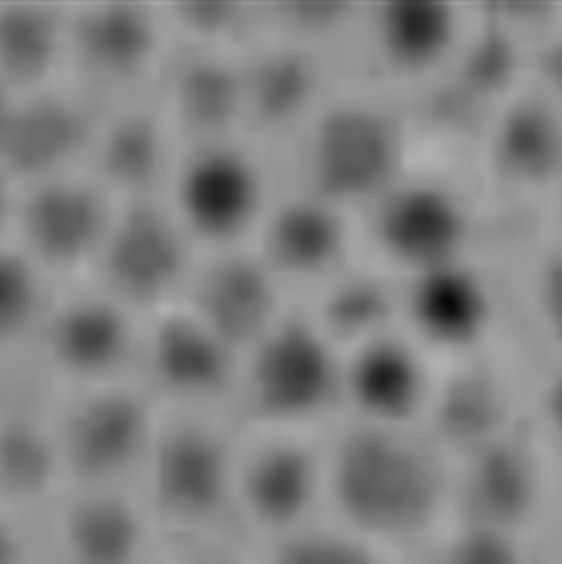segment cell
I'll list each match as a JSON object with an SVG mask.
<instances>
[{
  "label": "cell",
  "mask_w": 562,
  "mask_h": 564,
  "mask_svg": "<svg viewBox=\"0 0 562 564\" xmlns=\"http://www.w3.org/2000/svg\"><path fill=\"white\" fill-rule=\"evenodd\" d=\"M536 303L543 330L562 349V250L539 264Z\"/></svg>",
  "instance_id": "28"
},
{
  "label": "cell",
  "mask_w": 562,
  "mask_h": 564,
  "mask_svg": "<svg viewBox=\"0 0 562 564\" xmlns=\"http://www.w3.org/2000/svg\"><path fill=\"white\" fill-rule=\"evenodd\" d=\"M239 356L176 303L142 319L133 379L163 411L230 412Z\"/></svg>",
  "instance_id": "12"
},
{
  "label": "cell",
  "mask_w": 562,
  "mask_h": 564,
  "mask_svg": "<svg viewBox=\"0 0 562 564\" xmlns=\"http://www.w3.org/2000/svg\"><path fill=\"white\" fill-rule=\"evenodd\" d=\"M529 535L453 518L421 552L425 564H541Z\"/></svg>",
  "instance_id": "27"
},
{
  "label": "cell",
  "mask_w": 562,
  "mask_h": 564,
  "mask_svg": "<svg viewBox=\"0 0 562 564\" xmlns=\"http://www.w3.org/2000/svg\"><path fill=\"white\" fill-rule=\"evenodd\" d=\"M432 389L423 359L402 336L387 330L343 351V404L356 406V421L414 427Z\"/></svg>",
  "instance_id": "20"
},
{
  "label": "cell",
  "mask_w": 562,
  "mask_h": 564,
  "mask_svg": "<svg viewBox=\"0 0 562 564\" xmlns=\"http://www.w3.org/2000/svg\"><path fill=\"white\" fill-rule=\"evenodd\" d=\"M47 513L60 529L57 564L153 563V538L165 541L133 488H64Z\"/></svg>",
  "instance_id": "18"
},
{
  "label": "cell",
  "mask_w": 562,
  "mask_h": 564,
  "mask_svg": "<svg viewBox=\"0 0 562 564\" xmlns=\"http://www.w3.org/2000/svg\"><path fill=\"white\" fill-rule=\"evenodd\" d=\"M375 220L381 250L410 275L465 258L467 207L437 180H398L379 197Z\"/></svg>",
  "instance_id": "19"
},
{
  "label": "cell",
  "mask_w": 562,
  "mask_h": 564,
  "mask_svg": "<svg viewBox=\"0 0 562 564\" xmlns=\"http://www.w3.org/2000/svg\"><path fill=\"white\" fill-rule=\"evenodd\" d=\"M543 564H562V552L554 561H543Z\"/></svg>",
  "instance_id": "34"
},
{
  "label": "cell",
  "mask_w": 562,
  "mask_h": 564,
  "mask_svg": "<svg viewBox=\"0 0 562 564\" xmlns=\"http://www.w3.org/2000/svg\"><path fill=\"white\" fill-rule=\"evenodd\" d=\"M66 83L98 108L153 96L174 32L165 2H66Z\"/></svg>",
  "instance_id": "6"
},
{
  "label": "cell",
  "mask_w": 562,
  "mask_h": 564,
  "mask_svg": "<svg viewBox=\"0 0 562 564\" xmlns=\"http://www.w3.org/2000/svg\"><path fill=\"white\" fill-rule=\"evenodd\" d=\"M404 307L414 340L446 351H467L490 326L493 296L485 278L460 258L410 275Z\"/></svg>",
  "instance_id": "21"
},
{
  "label": "cell",
  "mask_w": 562,
  "mask_h": 564,
  "mask_svg": "<svg viewBox=\"0 0 562 564\" xmlns=\"http://www.w3.org/2000/svg\"><path fill=\"white\" fill-rule=\"evenodd\" d=\"M66 2H0V85L24 96L66 80Z\"/></svg>",
  "instance_id": "22"
},
{
  "label": "cell",
  "mask_w": 562,
  "mask_h": 564,
  "mask_svg": "<svg viewBox=\"0 0 562 564\" xmlns=\"http://www.w3.org/2000/svg\"><path fill=\"white\" fill-rule=\"evenodd\" d=\"M545 389H548L543 395L545 421L554 427L556 436L562 440V372Z\"/></svg>",
  "instance_id": "32"
},
{
  "label": "cell",
  "mask_w": 562,
  "mask_h": 564,
  "mask_svg": "<svg viewBox=\"0 0 562 564\" xmlns=\"http://www.w3.org/2000/svg\"><path fill=\"white\" fill-rule=\"evenodd\" d=\"M15 98H18V94H13V91H9L7 87L0 85V147H2V138H4V131H7V123H9Z\"/></svg>",
  "instance_id": "33"
},
{
  "label": "cell",
  "mask_w": 562,
  "mask_h": 564,
  "mask_svg": "<svg viewBox=\"0 0 562 564\" xmlns=\"http://www.w3.org/2000/svg\"><path fill=\"white\" fill-rule=\"evenodd\" d=\"M55 288L13 239L0 241V366L26 361Z\"/></svg>",
  "instance_id": "23"
},
{
  "label": "cell",
  "mask_w": 562,
  "mask_h": 564,
  "mask_svg": "<svg viewBox=\"0 0 562 564\" xmlns=\"http://www.w3.org/2000/svg\"><path fill=\"white\" fill-rule=\"evenodd\" d=\"M119 199L85 167L20 182L11 239L57 285L89 280Z\"/></svg>",
  "instance_id": "11"
},
{
  "label": "cell",
  "mask_w": 562,
  "mask_h": 564,
  "mask_svg": "<svg viewBox=\"0 0 562 564\" xmlns=\"http://www.w3.org/2000/svg\"><path fill=\"white\" fill-rule=\"evenodd\" d=\"M283 182L334 206L379 199L402 178V133L381 106L328 96L278 151Z\"/></svg>",
  "instance_id": "5"
},
{
  "label": "cell",
  "mask_w": 562,
  "mask_h": 564,
  "mask_svg": "<svg viewBox=\"0 0 562 564\" xmlns=\"http://www.w3.org/2000/svg\"><path fill=\"white\" fill-rule=\"evenodd\" d=\"M349 237L347 209L283 182L252 248L299 303L347 267Z\"/></svg>",
  "instance_id": "13"
},
{
  "label": "cell",
  "mask_w": 562,
  "mask_h": 564,
  "mask_svg": "<svg viewBox=\"0 0 562 564\" xmlns=\"http://www.w3.org/2000/svg\"><path fill=\"white\" fill-rule=\"evenodd\" d=\"M142 319L91 280L57 285L26 364L52 391L133 379Z\"/></svg>",
  "instance_id": "9"
},
{
  "label": "cell",
  "mask_w": 562,
  "mask_h": 564,
  "mask_svg": "<svg viewBox=\"0 0 562 564\" xmlns=\"http://www.w3.org/2000/svg\"><path fill=\"white\" fill-rule=\"evenodd\" d=\"M241 440L225 411H163L136 492L170 543L235 535L233 492Z\"/></svg>",
  "instance_id": "2"
},
{
  "label": "cell",
  "mask_w": 562,
  "mask_h": 564,
  "mask_svg": "<svg viewBox=\"0 0 562 564\" xmlns=\"http://www.w3.org/2000/svg\"><path fill=\"white\" fill-rule=\"evenodd\" d=\"M53 442L66 488H133L161 409L136 379L52 391Z\"/></svg>",
  "instance_id": "7"
},
{
  "label": "cell",
  "mask_w": 562,
  "mask_h": 564,
  "mask_svg": "<svg viewBox=\"0 0 562 564\" xmlns=\"http://www.w3.org/2000/svg\"><path fill=\"white\" fill-rule=\"evenodd\" d=\"M324 457L326 520L404 561L455 516V471L417 427L349 421L326 432Z\"/></svg>",
  "instance_id": "1"
},
{
  "label": "cell",
  "mask_w": 562,
  "mask_h": 564,
  "mask_svg": "<svg viewBox=\"0 0 562 564\" xmlns=\"http://www.w3.org/2000/svg\"><path fill=\"white\" fill-rule=\"evenodd\" d=\"M241 53L193 45L174 36L153 100L182 144L248 135Z\"/></svg>",
  "instance_id": "15"
},
{
  "label": "cell",
  "mask_w": 562,
  "mask_h": 564,
  "mask_svg": "<svg viewBox=\"0 0 562 564\" xmlns=\"http://www.w3.org/2000/svg\"><path fill=\"white\" fill-rule=\"evenodd\" d=\"M182 142L151 98L104 106L85 170L119 202L161 197Z\"/></svg>",
  "instance_id": "16"
},
{
  "label": "cell",
  "mask_w": 562,
  "mask_h": 564,
  "mask_svg": "<svg viewBox=\"0 0 562 564\" xmlns=\"http://www.w3.org/2000/svg\"><path fill=\"white\" fill-rule=\"evenodd\" d=\"M324 436L241 425L233 492L237 538L262 547L326 518Z\"/></svg>",
  "instance_id": "8"
},
{
  "label": "cell",
  "mask_w": 562,
  "mask_h": 564,
  "mask_svg": "<svg viewBox=\"0 0 562 564\" xmlns=\"http://www.w3.org/2000/svg\"><path fill=\"white\" fill-rule=\"evenodd\" d=\"M256 564H407L404 558L320 520L288 538L255 547Z\"/></svg>",
  "instance_id": "26"
},
{
  "label": "cell",
  "mask_w": 562,
  "mask_h": 564,
  "mask_svg": "<svg viewBox=\"0 0 562 564\" xmlns=\"http://www.w3.org/2000/svg\"><path fill=\"white\" fill-rule=\"evenodd\" d=\"M15 524L18 516L0 503V564H28Z\"/></svg>",
  "instance_id": "30"
},
{
  "label": "cell",
  "mask_w": 562,
  "mask_h": 564,
  "mask_svg": "<svg viewBox=\"0 0 562 564\" xmlns=\"http://www.w3.org/2000/svg\"><path fill=\"white\" fill-rule=\"evenodd\" d=\"M281 176L278 154L239 133L182 144L161 193L199 250L250 246Z\"/></svg>",
  "instance_id": "4"
},
{
  "label": "cell",
  "mask_w": 562,
  "mask_h": 564,
  "mask_svg": "<svg viewBox=\"0 0 562 564\" xmlns=\"http://www.w3.org/2000/svg\"><path fill=\"white\" fill-rule=\"evenodd\" d=\"M98 110L66 80L18 96L2 138L0 163L20 182L85 167Z\"/></svg>",
  "instance_id": "17"
},
{
  "label": "cell",
  "mask_w": 562,
  "mask_h": 564,
  "mask_svg": "<svg viewBox=\"0 0 562 564\" xmlns=\"http://www.w3.org/2000/svg\"><path fill=\"white\" fill-rule=\"evenodd\" d=\"M495 151L510 176L543 178L562 163L561 126L541 104H514L499 128Z\"/></svg>",
  "instance_id": "25"
},
{
  "label": "cell",
  "mask_w": 562,
  "mask_h": 564,
  "mask_svg": "<svg viewBox=\"0 0 562 564\" xmlns=\"http://www.w3.org/2000/svg\"><path fill=\"white\" fill-rule=\"evenodd\" d=\"M20 195V180L15 178L2 163H0V241L11 239L15 207Z\"/></svg>",
  "instance_id": "31"
},
{
  "label": "cell",
  "mask_w": 562,
  "mask_h": 564,
  "mask_svg": "<svg viewBox=\"0 0 562 564\" xmlns=\"http://www.w3.org/2000/svg\"><path fill=\"white\" fill-rule=\"evenodd\" d=\"M343 404V351L294 303L239 356L233 416L244 427L326 434Z\"/></svg>",
  "instance_id": "3"
},
{
  "label": "cell",
  "mask_w": 562,
  "mask_h": 564,
  "mask_svg": "<svg viewBox=\"0 0 562 564\" xmlns=\"http://www.w3.org/2000/svg\"><path fill=\"white\" fill-rule=\"evenodd\" d=\"M460 20L442 0H391L377 18L379 47L407 70L434 66L453 50Z\"/></svg>",
  "instance_id": "24"
},
{
  "label": "cell",
  "mask_w": 562,
  "mask_h": 564,
  "mask_svg": "<svg viewBox=\"0 0 562 564\" xmlns=\"http://www.w3.org/2000/svg\"><path fill=\"white\" fill-rule=\"evenodd\" d=\"M199 254L163 197L119 202L89 280L147 317L182 301Z\"/></svg>",
  "instance_id": "10"
},
{
  "label": "cell",
  "mask_w": 562,
  "mask_h": 564,
  "mask_svg": "<svg viewBox=\"0 0 562 564\" xmlns=\"http://www.w3.org/2000/svg\"><path fill=\"white\" fill-rule=\"evenodd\" d=\"M180 303L244 354L294 299L250 243L202 250Z\"/></svg>",
  "instance_id": "14"
},
{
  "label": "cell",
  "mask_w": 562,
  "mask_h": 564,
  "mask_svg": "<svg viewBox=\"0 0 562 564\" xmlns=\"http://www.w3.org/2000/svg\"><path fill=\"white\" fill-rule=\"evenodd\" d=\"M170 550L174 561L165 564H256L255 547L239 545L233 535L172 543Z\"/></svg>",
  "instance_id": "29"
}]
</instances>
